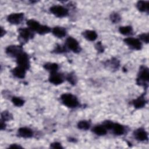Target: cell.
<instances>
[{"mask_svg": "<svg viewBox=\"0 0 149 149\" xmlns=\"http://www.w3.org/2000/svg\"><path fill=\"white\" fill-rule=\"evenodd\" d=\"M61 99L62 103L69 108H75L79 105L77 98L72 94H63L61 95Z\"/></svg>", "mask_w": 149, "mask_h": 149, "instance_id": "1", "label": "cell"}, {"mask_svg": "<svg viewBox=\"0 0 149 149\" xmlns=\"http://www.w3.org/2000/svg\"><path fill=\"white\" fill-rule=\"evenodd\" d=\"M149 80V71L148 69L144 66H141L139 70L137 83L140 85L147 84Z\"/></svg>", "mask_w": 149, "mask_h": 149, "instance_id": "2", "label": "cell"}, {"mask_svg": "<svg viewBox=\"0 0 149 149\" xmlns=\"http://www.w3.org/2000/svg\"><path fill=\"white\" fill-rule=\"evenodd\" d=\"M51 12L59 17H63L68 14L67 9L61 5H54L50 8Z\"/></svg>", "mask_w": 149, "mask_h": 149, "instance_id": "3", "label": "cell"}, {"mask_svg": "<svg viewBox=\"0 0 149 149\" xmlns=\"http://www.w3.org/2000/svg\"><path fill=\"white\" fill-rule=\"evenodd\" d=\"M17 63L19 66H20L26 70L30 67V62L28 55L24 52H22L17 57Z\"/></svg>", "mask_w": 149, "mask_h": 149, "instance_id": "4", "label": "cell"}, {"mask_svg": "<svg viewBox=\"0 0 149 149\" xmlns=\"http://www.w3.org/2000/svg\"><path fill=\"white\" fill-rule=\"evenodd\" d=\"M6 52L9 56L17 58L23 52V48L20 45H9L6 48Z\"/></svg>", "mask_w": 149, "mask_h": 149, "instance_id": "5", "label": "cell"}, {"mask_svg": "<svg viewBox=\"0 0 149 149\" xmlns=\"http://www.w3.org/2000/svg\"><path fill=\"white\" fill-rule=\"evenodd\" d=\"M125 42L131 48L136 50H139L141 48L142 45L140 41L135 38L128 37L124 40Z\"/></svg>", "mask_w": 149, "mask_h": 149, "instance_id": "6", "label": "cell"}, {"mask_svg": "<svg viewBox=\"0 0 149 149\" xmlns=\"http://www.w3.org/2000/svg\"><path fill=\"white\" fill-rule=\"evenodd\" d=\"M24 18V14L23 13H15L9 15L8 17V21L13 24H20Z\"/></svg>", "mask_w": 149, "mask_h": 149, "instance_id": "7", "label": "cell"}, {"mask_svg": "<svg viewBox=\"0 0 149 149\" xmlns=\"http://www.w3.org/2000/svg\"><path fill=\"white\" fill-rule=\"evenodd\" d=\"M66 46L74 52H78L80 51V46L77 41L73 37H69L66 39Z\"/></svg>", "mask_w": 149, "mask_h": 149, "instance_id": "8", "label": "cell"}, {"mask_svg": "<svg viewBox=\"0 0 149 149\" xmlns=\"http://www.w3.org/2000/svg\"><path fill=\"white\" fill-rule=\"evenodd\" d=\"M33 31L29 28H21L19 30V37L24 41H27L33 37Z\"/></svg>", "mask_w": 149, "mask_h": 149, "instance_id": "9", "label": "cell"}, {"mask_svg": "<svg viewBox=\"0 0 149 149\" xmlns=\"http://www.w3.org/2000/svg\"><path fill=\"white\" fill-rule=\"evenodd\" d=\"M49 80L51 83L58 85L63 83V78L60 73H58L57 72H55L51 73L49 77Z\"/></svg>", "mask_w": 149, "mask_h": 149, "instance_id": "10", "label": "cell"}, {"mask_svg": "<svg viewBox=\"0 0 149 149\" xmlns=\"http://www.w3.org/2000/svg\"><path fill=\"white\" fill-rule=\"evenodd\" d=\"M134 137L139 141H145L148 139L147 132L142 128H139L134 132Z\"/></svg>", "mask_w": 149, "mask_h": 149, "instance_id": "11", "label": "cell"}, {"mask_svg": "<svg viewBox=\"0 0 149 149\" xmlns=\"http://www.w3.org/2000/svg\"><path fill=\"white\" fill-rule=\"evenodd\" d=\"M18 134L23 138H30L33 136V131L28 127H21L18 130Z\"/></svg>", "mask_w": 149, "mask_h": 149, "instance_id": "12", "label": "cell"}, {"mask_svg": "<svg viewBox=\"0 0 149 149\" xmlns=\"http://www.w3.org/2000/svg\"><path fill=\"white\" fill-rule=\"evenodd\" d=\"M26 69L17 66L12 70V73L15 77L20 79H23L26 75Z\"/></svg>", "mask_w": 149, "mask_h": 149, "instance_id": "13", "label": "cell"}, {"mask_svg": "<svg viewBox=\"0 0 149 149\" xmlns=\"http://www.w3.org/2000/svg\"><path fill=\"white\" fill-rule=\"evenodd\" d=\"M52 34L58 38H62L65 36L66 35V30L62 27L59 26H56L53 28L52 30Z\"/></svg>", "mask_w": 149, "mask_h": 149, "instance_id": "14", "label": "cell"}, {"mask_svg": "<svg viewBox=\"0 0 149 149\" xmlns=\"http://www.w3.org/2000/svg\"><path fill=\"white\" fill-rule=\"evenodd\" d=\"M27 24L29 27V28L32 30L36 31L37 33L39 30L40 28L41 27V25L36 20L34 19H30L27 22Z\"/></svg>", "mask_w": 149, "mask_h": 149, "instance_id": "15", "label": "cell"}, {"mask_svg": "<svg viewBox=\"0 0 149 149\" xmlns=\"http://www.w3.org/2000/svg\"><path fill=\"white\" fill-rule=\"evenodd\" d=\"M84 37L87 40L93 41L97 38V34L94 30H86L83 33Z\"/></svg>", "mask_w": 149, "mask_h": 149, "instance_id": "16", "label": "cell"}, {"mask_svg": "<svg viewBox=\"0 0 149 149\" xmlns=\"http://www.w3.org/2000/svg\"><path fill=\"white\" fill-rule=\"evenodd\" d=\"M146 103V100L143 95H141L137 98L135 99L133 101V104L134 107L136 108H143Z\"/></svg>", "mask_w": 149, "mask_h": 149, "instance_id": "17", "label": "cell"}, {"mask_svg": "<svg viewBox=\"0 0 149 149\" xmlns=\"http://www.w3.org/2000/svg\"><path fill=\"white\" fill-rule=\"evenodd\" d=\"M113 130V132L116 135H122L125 132V128L124 127L119 123H113V126L112 129Z\"/></svg>", "mask_w": 149, "mask_h": 149, "instance_id": "18", "label": "cell"}, {"mask_svg": "<svg viewBox=\"0 0 149 149\" xmlns=\"http://www.w3.org/2000/svg\"><path fill=\"white\" fill-rule=\"evenodd\" d=\"M137 8L141 12H148V1H140L137 3Z\"/></svg>", "mask_w": 149, "mask_h": 149, "instance_id": "19", "label": "cell"}, {"mask_svg": "<svg viewBox=\"0 0 149 149\" xmlns=\"http://www.w3.org/2000/svg\"><path fill=\"white\" fill-rule=\"evenodd\" d=\"M93 132L97 135L103 136L107 133V129L103 125H98L93 129Z\"/></svg>", "mask_w": 149, "mask_h": 149, "instance_id": "20", "label": "cell"}, {"mask_svg": "<svg viewBox=\"0 0 149 149\" xmlns=\"http://www.w3.org/2000/svg\"><path fill=\"white\" fill-rule=\"evenodd\" d=\"M44 68L49 71L51 73L56 72L58 69V65L55 63H47L44 65Z\"/></svg>", "mask_w": 149, "mask_h": 149, "instance_id": "21", "label": "cell"}, {"mask_svg": "<svg viewBox=\"0 0 149 149\" xmlns=\"http://www.w3.org/2000/svg\"><path fill=\"white\" fill-rule=\"evenodd\" d=\"M119 32L123 35H129L132 33L133 29L131 26H122L119 29Z\"/></svg>", "mask_w": 149, "mask_h": 149, "instance_id": "22", "label": "cell"}, {"mask_svg": "<svg viewBox=\"0 0 149 149\" xmlns=\"http://www.w3.org/2000/svg\"><path fill=\"white\" fill-rule=\"evenodd\" d=\"M90 124L87 120H81L77 124V127L79 129L81 130H87L90 128Z\"/></svg>", "mask_w": 149, "mask_h": 149, "instance_id": "23", "label": "cell"}, {"mask_svg": "<svg viewBox=\"0 0 149 149\" xmlns=\"http://www.w3.org/2000/svg\"><path fill=\"white\" fill-rule=\"evenodd\" d=\"M12 102L16 107H22L24 104L23 100L17 97H13L12 99Z\"/></svg>", "mask_w": 149, "mask_h": 149, "instance_id": "24", "label": "cell"}, {"mask_svg": "<svg viewBox=\"0 0 149 149\" xmlns=\"http://www.w3.org/2000/svg\"><path fill=\"white\" fill-rule=\"evenodd\" d=\"M51 31L50 28L45 25H41L39 30L38 31V33L40 34H45L49 33Z\"/></svg>", "mask_w": 149, "mask_h": 149, "instance_id": "25", "label": "cell"}, {"mask_svg": "<svg viewBox=\"0 0 149 149\" xmlns=\"http://www.w3.org/2000/svg\"><path fill=\"white\" fill-rule=\"evenodd\" d=\"M12 118V115L8 111H3L1 113V120H3V121L9 120L11 119Z\"/></svg>", "mask_w": 149, "mask_h": 149, "instance_id": "26", "label": "cell"}, {"mask_svg": "<svg viewBox=\"0 0 149 149\" xmlns=\"http://www.w3.org/2000/svg\"><path fill=\"white\" fill-rule=\"evenodd\" d=\"M66 79L68 80V81L69 83H70L72 84H75L76 83L77 79H76V77L75 76V75L74 74V73H69L67 76Z\"/></svg>", "mask_w": 149, "mask_h": 149, "instance_id": "27", "label": "cell"}, {"mask_svg": "<svg viewBox=\"0 0 149 149\" xmlns=\"http://www.w3.org/2000/svg\"><path fill=\"white\" fill-rule=\"evenodd\" d=\"M110 18L111 21L113 23H118L120 20V17L119 16V15L117 13H111V16H110Z\"/></svg>", "mask_w": 149, "mask_h": 149, "instance_id": "28", "label": "cell"}, {"mask_svg": "<svg viewBox=\"0 0 149 149\" xmlns=\"http://www.w3.org/2000/svg\"><path fill=\"white\" fill-rule=\"evenodd\" d=\"M139 38L143 42H144L146 43L148 42V33H143V34L139 35Z\"/></svg>", "mask_w": 149, "mask_h": 149, "instance_id": "29", "label": "cell"}, {"mask_svg": "<svg viewBox=\"0 0 149 149\" xmlns=\"http://www.w3.org/2000/svg\"><path fill=\"white\" fill-rule=\"evenodd\" d=\"M113 122H112V121H110V120H106L105 121L104 123H103V126L106 128V129H111L112 126H113Z\"/></svg>", "mask_w": 149, "mask_h": 149, "instance_id": "30", "label": "cell"}, {"mask_svg": "<svg viewBox=\"0 0 149 149\" xmlns=\"http://www.w3.org/2000/svg\"><path fill=\"white\" fill-rule=\"evenodd\" d=\"M95 48L97 49V51H98L99 52H102L104 51V47L101 44V42H98L95 45Z\"/></svg>", "mask_w": 149, "mask_h": 149, "instance_id": "31", "label": "cell"}, {"mask_svg": "<svg viewBox=\"0 0 149 149\" xmlns=\"http://www.w3.org/2000/svg\"><path fill=\"white\" fill-rule=\"evenodd\" d=\"M51 147L53 148H62V146L61 144L58 142H55L51 144Z\"/></svg>", "mask_w": 149, "mask_h": 149, "instance_id": "32", "label": "cell"}, {"mask_svg": "<svg viewBox=\"0 0 149 149\" xmlns=\"http://www.w3.org/2000/svg\"><path fill=\"white\" fill-rule=\"evenodd\" d=\"M56 52H59V53H62L65 51L64 48L62 46V45H58L56 47V49H55Z\"/></svg>", "mask_w": 149, "mask_h": 149, "instance_id": "33", "label": "cell"}, {"mask_svg": "<svg viewBox=\"0 0 149 149\" xmlns=\"http://www.w3.org/2000/svg\"><path fill=\"white\" fill-rule=\"evenodd\" d=\"M9 148H22L21 146L17 145V144H12L10 146H9Z\"/></svg>", "mask_w": 149, "mask_h": 149, "instance_id": "34", "label": "cell"}, {"mask_svg": "<svg viewBox=\"0 0 149 149\" xmlns=\"http://www.w3.org/2000/svg\"><path fill=\"white\" fill-rule=\"evenodd\" d=\"M5 128V121L1 120V129L3 130Z\"/></svg>", "mask_w": 149, "mask_h": 149, "instance_id": "35", "label": "cell"}, {"mask_svg": "<svg viewBox=\"0 0 149 149\" xmlns=\"http://www.w3.org/2000/svg\"><path fill=\"white\" fill-rule=\"evenodd\" d=\"M5 34V30H3L2 27H1V36L2 37L3 36V34Z\"/></svg>", "mask_w": 149, "mask_h": 149, "instance_id": "36", "label": "cell"}]
</instances>
